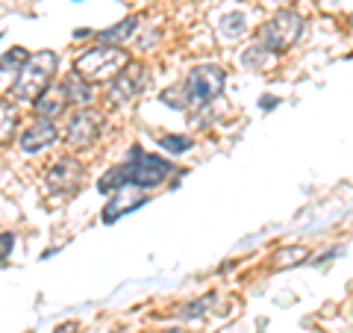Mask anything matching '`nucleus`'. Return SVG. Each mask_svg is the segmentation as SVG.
Instances as JSON below:
<instances>
[{
  "mask_svg": "<svg viewBox=\"0 0 353 333\" xmlns=\"http://www.w3.org/2000/svg\"><path fill=\"white\" fill-rule=\"evenodd\" d=\"M59 71V53L57 50H39L36 57H30L12 83V95L18 101H32L41 88L53 83V74Z\"/></svg>",
  "mask_w": 353,
  "mask_h": 333,
  "instance_id": "nucleus-1",
  "label": "nucleus"
},
{
  "mask_svg": "<svg viewBox=\"0 0 353 333\" xmlns=\"http://www.w3.org/2000/svg\"><path fill=\"white\" fill-rule=\"evenodd\" d=\"M127 62H130V53L124 48L101 44V48L85 50L83 57L77 59V74L85 77L88 83H109Z\"/></svg>",
  "mask_w": 353,
  "mask_h": 333,
  "instance_id": "nucleus-2",
  "label": "nucleus"
},
{
  "mask_svg": "<svg viewBox=\"0 0 353 333\" xmlns=\"http://www.w3.org/2000/svg\"><path fill=\"white\" fill-rule=\"evenodd\" d=\"M303 36V18L294 9H280L271 21H265L259 30V44L271 53H283L294 48V41Z\"/></svg>",
  "mask_w": 353,
  "mask_h": 333,
  "instance_id": "nucleus-3",
  "label": "nucleus"
},
{
  "mask_svg": "<svg viewBox=\"0 0 353 333\" xmlns=\"http://www.w3.org/2000/svg\"><path fill=\"white\" fill-rule=\"evenodd\" d=\"M224 86H227V71L218 68V65H197L183 83L189 106H209L212 101H218Z\"/></svg>",
  "mask_w": 353,
  "mask_h": 333,
  "instance_id": "nucleus-4",
  "label": "nucleus"
},
{
  "mask_svg": "<svg viewBox=\"0 0 353 333\" xmlns=\"http://www.w3.org/2000/svg\"><path fill=\"white\" fill-rule=\"evenodd\" d=\"M124 165H127V183L132 189H153V186H159L165 177L171 174V169H174V165L165 157L145 153L139 145L130 151V160Z\"/></svg>",
  "mask_w": 353,
  "mask_h": 333,
  "instance_id": "nucleus-5",
  "label": "nucleus"
},
{
  "mask_svg": "<svg viewBox=\"0 0 353 333\" xmlns=\"http://www.w3.org/2000/svg\"><path fill=\"white\" fill-rule=\"evenodd\" d=\"M145 83H148V68L141 62H127L112 80H109V104H130L145 92Z\"/></svg>",
  "mask_w": 353,
  "mask_h": 333,
  "instance_id": "nucleus-6",
  "label": "nucleus"
},
{
  "mask_svg": "<svg viewBox=\"0 0 353 333\" xmlns=\"http://www.w3.org/2000/svg\"><path fill=\"white\" fill-rule=\"evenodd\" d=\"M83 180H85V171H83V165L77 162L74 157L57 160L48 169V174H44V183H48L53 198H68V195H74L77 189L83 186Z\"/></svg>",
  "mask_w": 353,
  "mask_h": 333,
  "instance_id": "nucleus-7",
  "label": "nucleus"
},
{
  "mask_svg": "<svg viewBox=\"0 0 353 333\" xmlns=\"http://www.w3.org/2000/svg\"><path fill=\"white\" fill-rule=\"evenodd\" d=\"M101 130H103L101 113H94V109H77L68 118V124H65V142L71 148H88L97 142Z\"/></svg>",
  "mask_w": 353,
  "mask_h": 333,
  "instance_id": "nucleus-8",
  "label": "nucleus"
},
{
  "mask_svg": "<svg viewBox=\"0 0 353 333\" xmlns=\"http://www.w3.org/2000/svg\"><path fill=\"white\" fill-rule=\"evenodd\" d=\"M57 139H59L57 121H50V118H36L24 133H21L18 145H21V151H24V153H39V151H44V148H50Z\"/></svg>",
  "mask_w": 353,
  "mask_h": 333,
  "instance_id": "nucleus-9",
  "label": "nucleus"
},
{
  "mask_svg": "<svg viewBox=\"0 0 353 333\" xmlns=\"http://www.w3.org/2000/svg\"><path fill=\"white\" fill-rule=\"evenodd\" d=\"M32 106H36V115L39 118H59L65 113V106H68V97H65L62 92V86H48V88H41V92L32 97Z\"/></svg>",
  "mask_w": 353,
  "mask_h": 333,
  "instance_id": "nucleus-10",
  "label": "nucleus"
},
{
  "mask_svg": "<svg viewBox=\"0 0 353 333\" xmlns=\"http://www.w3.org/2000/svg\"><path fill=\"white\" fill-rule=\"evenodd\" d=\"M59 86H62L65 97H68V104H77V106H88V104L94 101V83H88L85 77H80L77 71L65 74Z\"/></svg>",
  "mask_w": 353,
  "mask_h": 333,
  "instance_id": "nucleus-11",
  "label": "nucleus"
},
{
  "mask_svg": "<svg viewBox=\"0 0 353 333\" xmlns=\"http://www.w3.org/2000/svg\"><path fill=\"white\" fill-rule=\"evenodd\" d=\"M139 32V18L130 15L124 21H118V24H112L109 30L97 32V39H101V44H112V48H121V44H130V39Z\"/></svg>",
  "mask_w": 353,
  "mask_h": 333,
  "instance_id": "nucleus-12",
  "label": "nucleus"
},
{
  "mask_svg": "<svg viewBox=\"0 0 353 333\" xmlns=\"http://www.w3.org/2000/svg\"><path fill=\"white\" fill-rule=\"evenodd\" d=\"M148 201V198L145 195H136V198H127V192H124V189H121V192H118V198H115V201L112 204H109L106 209H103V221H106V225H112V221H118L121 216H124V213H130V209H136V207H141V204H145Z\"/></svg>",
  "mask_w": 353,
  "mask_h": 333,
  "instance_id": "nucleus-13",
  "label": "nucleus"
},
{
  "mask_svg": "<svg viewBox=\"0 0 353 333\" xmlns=\"http://www.w3.org/2000/svg\"><path fill=\"white\" fill-rule=\"evenodd\" d=\"M121 189H130L127 183V165H115V169H109L101 180H97V192L103 195H115Z\"/></svg>",
  "mask_w": 353,
  "mask_h": 333,
  "instance_id": "nucleus-14",
  "label": "nucleus"
},
{
  "mask_svg": "<svg viewBox=\"0 0 353 333\" xmlns=\"http://www.w3.org/2000/svg\"><path fill=\"white\" fill-rule=\"evenodd\" d=\"M271 62H274V53L268 48H262V44H253V48L241 53V65H245L248 71H265Z\"/></svg>",
  "mask_w": 353,
  "mask_h": 333,
  "instance_id": "nucleus-15",
  "label": "nucleus"
},
{
  "mask_svg": "<svg viewBox=\"0 0 353 333\" xmlns=\"http://www.w3.org/2000/svg\"><path fill=\"white\" fill-rule=\"evenodd\" d=\"M248 32V18L241 15V12H227L224 18H221V24H218V36L221 39H239V36H245Z\"/></svg>",
  "mask_w": 353,
  "mask_h": 333,
  "instance_id": "nucleus-16",
  "label": "nucleus"
},
{
  "mask_svg": "<svg viewBox=\"0 0 353 333\" xmlns=\"http://www.w3.org/2000/svg\"><path fill=\"white\" fill-rule=\"evenodd\" d=\"M15 127H18V113L12 109V104L0 101V145H3V142H9V139H12Z\"/></svg>",
  "mask_w": 353,
  "mask_h": 333,
  "instance_id": "nucleus-17",
  "label": "nucleus"
},
{
  "mask_svg": "<svg viewBox=\"0 0 353 333\" xmlns=\"http://www.w3.org/2000/svg\"><path fill=\"white\" fill-rule=\"evenodd\" d=\"M309 257V251L303 245H294V248H283L274 254V269H289V265H297V263H303Z\"/></svg>",
  "mask_w": 353,
  "mask_h": 333,
  "instance_id": "nucleus-18",
  "label": "nucleus"
},
{
  "mask_svg": "<svg viewBox=\"0 0 353 333\" xmlns=\"http://www.w3.org/2000/svg\"><path fill=\"white\" fill-rule=\"evenodd\" d=\"M30 59V53L24 50V48H12V50H6L3 57H0V71L3 74H9V71H21V65H24Z\"/></svg>",
  "mask_w": 353,
  "mask_h": 333,
  "instance_id": "nucleus-19",
  "label": "nucleus"
},
{
  "mask_svg": "<svg viewBox=\"0 0 353 333\" xmlns=\"http://www.w3.org/2000/svg\"><path fill=\"white\" fill-rule=\"evenodd\" d=\"M159 145L165 151H171V153H185V151H192L194 148V142L189 136H162Z\"/></svg>",
  "mask_w": 353,
  "mask_h": 333,
  "instance_id": "nucleus-20",
  "label": "nucleus"
},
{
  "mask_svg": "<svg viewBox=\"0 0 353 333\" xmlns=\"http://www.w3.org/2000/svg\"><path fill=\"white\" fill-rule=\"evenodd\" d=\"M209 304H215V295H203L201 301H192V304H185V310H180V316L183 318H197V316H203Z\"/></svg>",
  "mask_w": 353,
  "mask_h": 333,
  "instance_id": "nucleus-21",
  "label": "nucleus"
},
{
  "mask_svg": "<svg viewBox=\"0 0 353 333\" xmlns=\"http://www.w3.org/2000/svg\"><path fill=\"white\" fill-rule=\"evenodd\" d=\"M159 101H162V104H168V106H176V109H185V106H189V97H185V88H183V86L168 88V92H165Z\"/></svg>",
  "mask_w": 353,
  "mask_h": 333,
  "instance_id": "nucleus-22",
  "label": "nucleus"
},
{
  "mask_svg": "<svg viewBox=\"0 0 353 333\" xmlns=\"http://www.w3.org/2000/svg\"><path fill=\"white\" fill-rule=\"evenodd\" d=\"M12 248H15V233H0V263H6Z\"/></svg>",
  "mask_w": 353,
  "mask_h": 333,
  "instance_id": "nucleus-23",
  "label": "nucleus"
},
{
  "mask_svg": "<svg viewBox=\"0 0 353 333\" xmlns=\"http://www.w3.org/2000/svg\"><path fill=\"white\" fill-rule=\"evenodd\" d=\"M80 330V325H77V321H68V325H59L57 327V333H77Z\"/></svg>",
  "mask_w": 353,
  "mask_h": 333,
  "instance_id": "nucleus-24",
  "label": "nucleus"
},
{
  "mask_svg": "<svg viewBox=\"0 0 353 333\" xmlns=\"http://www.w3.org/2000/svg\"><path fill=\"white\" fill-rule=\"evenodd\" d=\"M277 3H283V0H277Z\"/></svg>",
  "mask_w": 353,
  "mask_h": 333,
  "instance_id": "nucleus-25",
  "label": "nucleus"
}]
</instances>
